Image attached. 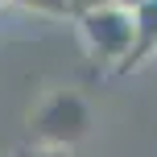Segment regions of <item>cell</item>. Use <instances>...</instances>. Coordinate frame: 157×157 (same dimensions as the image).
I'll return each mask as SVG.
<instances>
[{"mask_svg":"<svg viewBox=\"0 0 157 157\" xmlns=\"http://www.w3.org/2000/svg\"><path fill=\"white\" fill-rule=\"evenodd\" d=\"M91 103L78 91H50L37 99L29 112V136L33 145H50V149H75L87 132H91Z\"/></svg>","mask_w":157,"mask_h":157,"instance_id":"1","label":"cell"},{"mask_svg":"<svg viewBox=\"0 0 157 157\" xmlns=\"http://www.w3.org/2000/svg\"><path fill=\"white\" fill-rule=\"evenodd\" d=\"M108 4H112V8H124V13H136L145 0H108Z\"/></svg>","mask_w":157,"mask_h":157,"instance_id":"7","label":"cell"},{"mask_svg":"<svg viewBox=\"0 0 157 157\" xmlns=\"http://www.w3.org/2000/svg\"><path fill=\"white\" fill-rule=\"evenodd\" d=\"M99 4H108V0H71V17H83V13H91Z\"/></svg>","mask_w":157,"mask_h":157,"instance_id":"6","label":"cell"},{"mask_svg":"<svg viewBox=\"0 0 157 157\" xmlns=\"http://www.w3.org/2000/svg\"><path fill=\"white\" fill-rule=\"evenodd\" d=\"M4 4H13V0H0V8H4Z\"/></svg>","mask_w":157,"mask_h":157,"instance_id":"8","label":"cell"},{"mask_svg":"<svg viewBox=\"0 0 157 157\" xmlns=\"http://www.w3.org/2000/svg\"><path fill=\"white\" fill-rule=\"evenodd\" d=\"M13 157H71V149H50V145H25Z\"/></svg>","mask_w":157,"mask_h":157,"instance_id":"5","label":"cell"},{"mask_svg":"<svg viewBox=\"0 0 157 157\" xmlns=\"http://www.w3.org/2000/svg\"><path fill=\"white\" fill-rule=\"evenodd\" d=\"M13 4L33 13V17H46V21H75L71 17V0H13Z\"/></svg>","mask_w":157,"mask_h":157,"instance_id":"4","label":"cell"},{"mask_svg":"<svg viewBox=\"0 0 157 157\" xmlns=\"http://www.w3.org/2000/svg\"><path fill=\"white\" fill-rule=\"evenodd\" d=\"M132 29H136V37H132L128 58L120 62V75L132 71V66H141L149 54H157V0H145V4L132 13Z\"/></svg>","mask_w":157,"mask_h":157,"instance_id":"3","label":"cell"},{"mask_svg":"<svg viewBox=\"0 0 157 157\" xmlns=\"http://www.w3.org/2000/svg\"><path fill=\"white\" fill-rule=\"evenodd\" d=\"M78 25V37H83L87 54L95 58V62H108L120 71V62L128 58V50H132V13H124V8H112V4H99L91 8V13L75 17Z\"/></svg>","mask_w":157,"mask_h":157,"instance_id":"2","label":"cell"}]
</instances>
